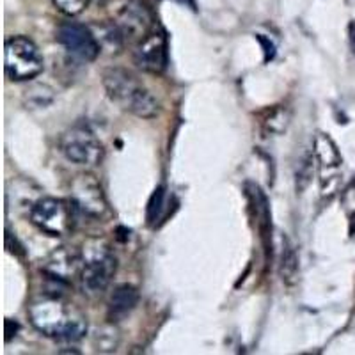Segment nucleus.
<instances>
[{
	"label": "nucleus",
	"instance_id": "nucleus-1",
	"mask_svg": "<svg viewBox=\"0 0 355 355\" xmlns=\"http://www.w3.org/2000/svg\"><path fill=\"white\" fill-rule=\"evenodd\" d=\"M28 318L46 338L61 343H77L87 332V320L77 307L69 306L62 297L46 295L28 307Z\"/></svg>",
	"mask_w": 355,
	"mask_h": 355
},
{
	"label": "nucleus",
	"instance_id": "nucleus-2",
	"mask_svg": "<svg viewBox=\"0 0 355 355\" xmlns=\"http://www.w3.org/2000/svg\"><path fill=\"white\" fill-rule=\"evenodd\" d=\"M101 82L107 91V96L126 112L142 117V119H151L160 112V103L157 98L128 69H105Z\"/></svg>",
	"mask_w": 355,
	"mask_h": 355
},
{
	"label": "nucleus",
	"instance_id": "nucleus-3",
	"mask_svg": "<svg viewBox=\"0 0 355 355\" xmlns=\"http://www.w3.org/2000/svg\"><path fill=\"white\" fill-rule=\"evenodd\" d=\"M117 270L116 256L100 240H91L82 252V288L87 295H101L112 283Z\"/></svg>",
	"mask_w": 355,
	"mask_h": 355
},
{
	"label": "nucleus",
	"instance_id": "nucleus-4",
	"mask_svg": "<svg viewBox=\"0 0 355 355\" xmlns=\"http://www.w3.org/2000/svg\"><path fill=\"white\" fill-rule=\"evenodd\" d=\"M43 55L37 44L25 36H15L6 41L4 69L9 80H33L43 71Z\"/></svg>",
	"mask_w": 355,
	"mask_h": 355
},
{
	"label": "nucleus",
	"instance_id": "nucleus-5",
	"mask_svg": "<svg viewBox=\"0 0 355 355\" xmlns=\"http://www.w3.org/2000/svg\"><path fill=\"white\" fill-rule=\"evenodd\" d=\"M61 151L71 164L82 167L100 166L105 157V148L89 126L77 125L61 135Z\"/></svg>",
	"mask_w": 355,
	"mask_h": 355
},
{
	"label": "nucleus",
	"instance_id": "nucleus-6",
	"mask_svg": "<svg viewBox=\"0 0 355 355\" xmlns=\"http://www.w3.org/2000/svg\"><path fill=\"white\" fill-rule=\"evenodd\" d=\"M31 222L49 236H64L73 230V206L57 198H41L31 208Z\"/></svg>",
	"mask_w": 355,
	"mask_h": 355
},
{
	"label": "nucleus",
	"instance_id": "nucleus-7",
	"mask_svg": "<svg viewBox=\"0 0 355 355\" xmlns=\"http://www.w3.org/2000/svg\"><path fill=\"white\" fill-rule=\"evenodd\" d=\"M313 155L320 174V190L323 198H331L334 194L339 182V171L343 166V157L339 153L336 142L327 133L318 132L313 141Z\"/></svg>",
	"mask_w": 355,
	"mask_h": 355
},
{
	"label": "nucleus",
	"instance_id": "nucleus-8",
	"mask_svg": "<svg viewBox=\"0 0 355 355\" xmlns=\"http://www.w3.org/2000/svg\"><path fill=\"white\" fill-rule=\"evenodd\" d=\"M71 202L75 208L94 218L105 217L109 211L105 192L93 174H78L71 183Z\"/></svg>",
	"mask_w": 355,
	"mask_h": 355
},
{
	"label": "nucleus",
	"instance_id": "nucleus-9",
	"mask_svg": "<svg viewBox=\"0 0 355 355\" xmlns=\"http://www.w3.org/2000/svg\"><path fill=\"white\" fill-rule=\"evenodd\" d=\"M57 41L71 53L84 62L96 61L101 52V44L85 25L68 21L57 28Z\"/></svg>",
	"mask_w": 355,
	"mask_h": 355
},
{
	"label": "nucleus",
	"instance_id": "nucleus-10",
	"mask_svg": "<svg viewBox=\"0 0 355 355\" xmlns=\"http://www.w3.org/2000/svg\"><path fill=\"white\" fill-rule=\"evenodd\" d=\"M133 62L139 69L146 73L160 75L169 64V50H167V37L162 33H150L141 40L133 50Z\"/></svg>",
	"mask_w": 355,
	"mask_h": 355
},
{
	"label": "nucleus",
	"instance_id": "nucleus-11",
	"mask_svg": "<svg viewBox=\"0 0 355 355\" xmlns=\"http://www.w3.org/2000/svg\"><path fill=\"white\" fill-rule=\"evenodd\" d=\"M82 254L73 247H57L44 261L43 272L46 277L68 284L75 275H80Z\"/></svg>",
	"mask_w": 355,
	"mask_h": 355
},
{
	"label": "nucleus",
	"instance_id": "nucleus-12",
	"mask_svg": "<svg viewBox=\"0 0 355 355\" xmlns=\"http://www.w3.org/2000/svg\"><path fill=\"white\" fill-rule=\"evenodd\" d=\"M151 24H153V20H151L150 11L141 2H130L119 12L116 25L121 31L125 40H135L139 43L150 34Z\"/></svg>",
	"mask_w": 355,
	"mask_h": 355
},
{
	"label": "nucleus",
	"instance_id": "nucleus-13",
	"mask_svg": "<svg viewBox=\"0 0 355 355\" xmlns=\"http://www.w3.org/2000/svg\"><path fill=\"white\" fill-rule=\"evenodd\" d=\"M139 304V290L132 284H119L114 288L107 307V318L109 322L117 323L125 320Z\"/></svg>",
	"mask_w": 355,
	"mask_h": 355
},
{
	"label": "nucleus",
	"instance_id": "nucleus-14",
	"mask_svg": "<svg viewBox=\"0 0 355 355\" xmlns=\"http://www.w3.org/2000/svg\"><path fill=\"white\" fill-rule=\"evenodd\" d=\"M247 198H249L250 206L256 214V222H258L259 231H261V236L268 239L272 233V220H270V206L266 201V196L263 194L261 189L254 183H247Z\"/></svg>",
	"mask_w": 355,
	"mask_h": 355
},
{
	"label": "nucleus",
	"instance_id": "nucleus-15",
	"mask_svg": "<svg viewBox=\"0 0 355 355\" xmlns=\"http://www.w3.org/2000/svg\"><path fill=\"white\" fill-rule=\"evenodd\" d=\"M279 274L286 286H293L299 279V256L297 250L291 245L288 239L283 240V252H281V265H279Z\"/></svg>",
	"mask_w": 355,
	"mask_h": 355
},
{
	"label": "nucleus",
	"instance_id": "nucleus-16",
	"mask_svg": "<svg viewBox=\"0 0 355 355\" xmlns=\"http://www.w3.org/2000/svg\"><path fill=\"white\" fill-rule=\"evenodd\" d=\"M167 190L166 187H158L151 196L148 202V210H146V220L150 226H157L158 222L167 215Z\"/></svg>",
	"mask_w": 355,
	"mask_h": 355
},
{
	"label": "nucleus",
	"instance_id": "nucleus-17",
	"mask_svg": "<svg viewBox=\"0 0 355 355\" xmlns=\"http://www.w3.org/2000/svg\"><path fill=\"white\" fill-rule=\"evenodd\" d=\"M290 110H288L286 107L279 105L266 114V117L263 119V130H265L266 133H272V135H281V133L286 132L288 126H290Z\"/></svg>",
	"mask_w": 355,
	"mask_h": 355
},
{
	"label": "nucleus",
	"instance_id": "nucleus-18",
	"mask_svg": "<svg viewBox=\"0 0 355 355\" xmlns=\"http://www.w3.org/2000/svg\"><path fill=\"white\" fill-rule=\"evenodd\" d=\"M313 157L315 155H304L299 160L297 171H295V182H297V192L299 194H302L306 187L309 185L311 178H313Z\"/></svg>",
	"mask_w": 355,
	"mask_h": 355
},
{
	"label": "nucleus",
	"instance_id": "nucleus-19",
	"mask_svg": "<svg viewBox=\"0 0 355 355\" xmlns=\"http://www.w3.org/2000/svg\"><path fill=\"white\" fill-rule=\"evenodd\" d=\"M52 2L66 17H77L87 8L91 0H52Z\"/></svg>",
	"mask_w": 355,
	"mask_h": 355
},
{
	"label": "nucleus",
	"instance_id": "nucleus-20",
	"mask_svg": "<svg viewBox=\"0 0 355 355\" xmlns=\"http://www.w3.org/2000/svg\"><path fill=\"white\" fill-rule=\"evenodd\" d=\"M341 205H343L345 211L352 220H355V178L352 180L350 185L345 189L343 196H341Z\"/></svg>",
	"mask_w": 355,
	"mask_h": 355
},
{
	"label": "nucleus",
	"instance_id": "nucleus-21",
	"mask_svg": "<svg viewBox=\"0 0 355 355\" xmlns=\"http://www.w3.org/2000/svg\"><path fill=\"white\" fill-rule=\"evenodd\" d=\"M6 249H8V252H11V254H15V256L25 254L24 247L20 245V242L17 240V236H12L9 231H6Z\"/></svg>",
	"mask_w": 355,
	"mask_h": 355
},
{
	"label": "nucleus",
	"instance_id": "nucleus-22",
	"mask_svg": "<svg viewBox=\"0 0 355 355\" xmlns=\"http://www.w3.org/2000/svg\"><path fill=\"white\" fill-rule=\"evenodd\" d=\"M20 331V325L12 320H6V343H9L12 339V336H17Z\"/></svg>",
	"mask_w": 355,
	"mask_h": 355
},
{
	"label": "nucleus",
	"instance_id": "nucleus-23",
	"mask_svg": "<svg viewBox=\"0 0 355 355\" xmlns=\"http://www.w3.org/2000/svg\"><path fill=\"white\" fill-rule=\"evenodd\" d=\"M348 36H350L352 50H354V53H355V21H352L350 27H348Z\"/></svg>",
	"mask_w": 355,
	"mask_h": 355
}]
</instances>
